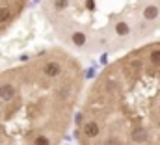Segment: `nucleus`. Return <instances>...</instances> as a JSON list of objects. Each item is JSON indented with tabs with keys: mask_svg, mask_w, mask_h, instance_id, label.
I'll use <instances>...</instances> for the list:
<instances>
[{
	"mask_svg": "<svg viewBox=\"0 0 160 145\" xmlns=\"http://www.w3.org/2000/svg\"><path fill=\"white\" fill-rule=\"evenodd\" d=\"M82 89V65L63 48L0 71V145H60Z\"/></svg>",
	"mask_w": 160,
	"mask_h": 145,
	"instance_id": "f03ea898",
	"label": "nucleus"
},
{
	"mask_svg": "<svg viewBox=\"0 0 160 145\" xmlns=\"http://www.w3.org/2000/svg\"><path fill=\"white\" fill-rule=\"evenodd\" d=\"M28 0H0V36L22 15Z\"/></svg>",
	"mask_w": 160,
	"mask_h": 145,
	"instance_id": "20e7f679",
	"label": "nucleus"
},
{
	"mask_svg": "<svg viewBox=\"0 0 160 145\" xmlns=\"http://www.w3.org/2000/svg\"><path fill=\"white\" fill-rule=\"evenodd\" d=\"M56 37L71 50L127 52L160 30V0H43Z\"/></svg>",
	"mask_w": 160,
	"mask_h": 145,
	"instance_id": "7ed1b4c3",
	"label": "nucleus"
},
{
	"mask_svg": "<svg viewBox=\"0 0 160 145\" xmlns=\"http://www.w3.org/2000/svg\"><path fill=\"white\" fill-rule=\"evenodd\" d=\"M78 145H160V41L110 62L77 115Z\"/></svg>",
	"mask_w": 160,
	"mask_h": 145,
	"instance_id": "f257e3e1",
	"label": "nucleus"
}]
</instances>
